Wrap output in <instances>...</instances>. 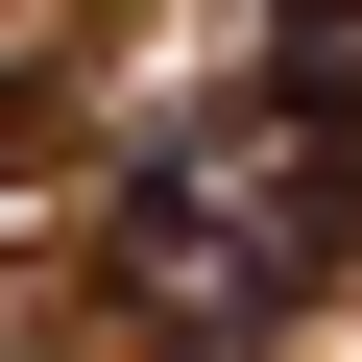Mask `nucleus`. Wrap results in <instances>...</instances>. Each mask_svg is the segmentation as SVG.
Masks as SVG:
<instances>
[{
	"label": "nucleus",
	"mask_w": 362,
	"mask_h": 362,
	"mask_svg": "<svg viewBox=\"0 0 362 362\" xmlns=\"http://www.w3.org/2000/svg\"><path fill=\"white\" fill-rule=\"evenodd\" d=\"M290 121H362V0H266V49H242Z\"/></svg>",
	"instance_id": "nucleus-2"
},
{
	"label": "nucleus",
	"mask_w": 362,
	"mask_h": 362,
	"mask_svg": "<svg viewBox=\"0 0 362 362\" xmlns=\"http://www.w3.org/2000/svg\"><path fill=\"white\" fill-rule=\"evenodd\" d=\"M338 242H362V121H290L242 73L218 121H169L121 194H97V314L145 362H266L338 290Z\"/></svg>",
	"instance_id": "nucleus-1"
},
{
	"label": "nucleus",
	"mask_w": 362,
	"mask_h": 362,
	"mask_svg": "<svg viewBox=\"0 0 362 362\" xmlns=\"http://www.w3.org/2000/svg\"><path fill=\"white\" fill-rule=\"evenodd\" d=\"M25 169H49V73H0V242H25L49 194H25Z\"/></svg>",
	"instance_id": "nucleus-3"
}]
</instances>
